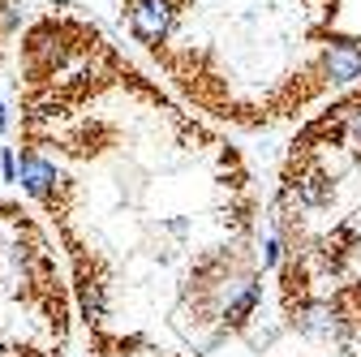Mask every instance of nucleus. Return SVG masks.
<instances>
[{"mask_svg": "<svg viewBox=\"0 0 361 357\" xmlns=\"http://www.w3.org/2000/svg\"><path fill=\"white\" fill-rule=\"evenodd\" d=\"M176 22L172 0H129V30L142 43H164Z\"/></svg>", "mask_w": 361, "mask_h": 357, "instance_id": "1", "label": "nucleus"}, {"mask_svg": "<svg viewBox=\"0 0 361 357\" xmlns=\"http://www.w3.org/2000/svg\"><path fill=\"white\" fill-rule=\"evenodd\" d=\"M18 186H22L30 198L48 202V198L56 194V186H61V172H56L52 159H43L39 151H22V155H18Z\"/></svg>", "mask_w": 361, "mask_h": 357, "instance_id": "2", "label": "nucleus"}, {"mask_svg": "<svg viewBox=\"0 0 361 357\" xmlns=\"http://www.w3.org/2000/svg\"><path fill=\"white\" fill-rule=\"evenodd\" d=\"M323 65H327L331 82H357L361 78V39H336L323 56Z\"/></svg>", "mask_w": 361, "mask_h": 357, "instance_id": "3", "label": "nucleus"}, {"mask_svg": "<svg viewBox=\"0 0 361 357\" xmlns=\"http://www.w3.org/2000/svg\"><path fill=\"white\" fill-rule=\"evenodd\" d=\"M331 194H336V190H331V176L319 172V168H310L301 181H297V202H301V207H327Z\"/></svg>", "mask_w": 361, "mask_h": 357, "instance_id": "4", "label": "nucleus"}, {"mask_svg": "<svg viewBox=\"0 0 361 357\" xmlns=\"http://www.w3.org/2000/svg\"><path fill=\"white\" fill-rule=\"evenodd\" d=\"M258 301H262V284H258V280H250V284H245V289L228 301V315H224V319H228L233 327H237V323H245V315H250V310H254Z\"/></svg>", "mask_w": 361, "mask_h": 357, "instance_id": "5", "label": "nucleus"}, {"mask_svg": "<svg viewBox=\"0 0 361 357\" xmlns=\"http://www.w3.org/2000/svg\"><path fill=\"white\" fill-rule=\"evenodd\" d=\"M0 181L18 186V151L13 147H0Z\"/></svg>", "mask_w": 361, "mask_h": 357, "instance_id": "6", "label": "nucleus"}, {"mask_svg": "<svg viewBox=\"0 0 361 357\" xmlns=\"http://www.w3.org/2000/svg\"><path fill=\"white\" fill-rule=\"evenodd\" d=\"M344 133H348V143L361 151V108H353V112H348V121H344Z\"/></svg>", "mask_w": 361, "mask_h": 357, "instance_id": "7", "label": "nucleus"}, {"mask_svg": "<svg viewBox=\"0 0 361 357\" xmlns=\"http://www.w3.org/2000/svg\"><path fill=\"white\" fill-rule=\"evenodd\" d=\"M280 262V237H267L262 241V267H276Z\"/></svg>", "mask_w": 361, "mask_h": 357, "instance_id": "8", "label": "nucleus"}, {"mask_svg": "<svg viewBox=\"0 0 361 357\" xmlns=\"http://www.w3.org/2000/svg\"><path fill=\"white\" fill-rule=\"evenodd\" d=\"M0 133H9V108L0 104Z\"/></svg>", "mask_w": 361, "mask_h": 357, "instance_id": "9", "label": "nucleus"}]
</instances>
